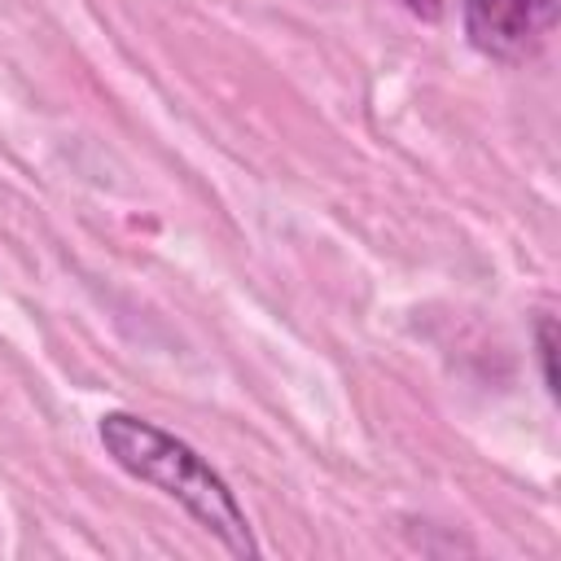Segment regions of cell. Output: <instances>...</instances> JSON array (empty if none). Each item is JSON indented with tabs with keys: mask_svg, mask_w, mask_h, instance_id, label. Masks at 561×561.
I'll use <instances>...</instances> for the list:
<instances>
[{
	"mask_svg": "<svg viewBox=\"0 0 561 561\" xmlns=\"http://www.w3.org/2000/svg\"><path fill=\"white\" fill-rule=\"evenodd\" d=\"M96 438L123 473H131L136 482L175 500L232 557H259L245 508L237 504L224 473L197 447H188L184 438H175L171 430H162L136 412H105L96 421Z\"/></svg>",
	"mask_w": 561,
	"mask_h": 561,
	"instance_id": "obj_1",
	"label": "cell"
},
{
	"mask_svg": "<svg viewBox=\"0 0 561 561\" xmlns=\"http://www.w3.org/2000/svg\"><path fill=\"white\" fill-rule=\"evenodd\" d=\"M561 0H460L465 35L495 61L530 57L557 26Z\"/></svg>",
	"mask_w": 561,
	"mask_h": 561,
	"instance_id": "obj_2",
	"label": "cell"
},
{
	"mask_svg": "<svg viewBox=\"0 0 561 561\" xmlns=\"http://www.w3.org/2000/svg\"><path fill=\"white\" fill-rule=\"evenodd\" d=\"M552 359H557V324H552V316H543L539 320V368H543V390L548 394H557V368H552Z\"/></svg>",
	"mask_w": 561,
	"mask_h": 561,
	"instance_id": "obj_3",
	"label": "cell"
}]
</instances>
